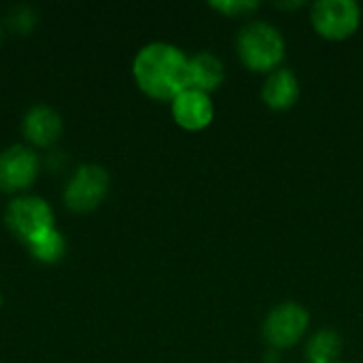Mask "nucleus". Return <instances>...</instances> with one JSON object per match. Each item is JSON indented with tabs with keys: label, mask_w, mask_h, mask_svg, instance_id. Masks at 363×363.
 Here are the masks:
<instances>
[{
	"label": "nucleus",
	"mask_w": 363,
	"mask_h": 363,
	"mask_svg": "<svg viewBox=\"0 0 363 363\" xmlns=\"http://www.w3.org/2000/svg\"><path fill=\"white\" fill-rule=\"evenodd\" d=\"M136 87L155 102H172L189 87V57L172 43H149L138 49L132 62Z\"/></svg>",
	"instance_id": "obj_1"
},
{
	"label": "nucleus",
	"mask_w": 363,
	"mask_h": 363,
	"mask_svg": "<svg viewBox=\"0 0 363 363\" xmlns=\"http://www.w3.org/2000/svg\"><path fill=\"white\" fill-rule=\"evenodd\" d=\"M236 55L240 64L257 74H270L283 66L285 38L283 32L264 19L247 21L236 36Z\"/></svg>",
	"instance_id": "obj_2"
},
{
	"label": "nucleus",
	"mask_w": 363,
	"mask_h": 363,
	"mask_svg": "<svg viewBox=\"0 0 363 363\" xmlns=\"http://www.w3.org/2000/svg\"><path fill=\"white\" fill-rule=\"evenodd\" d=\"M4 223L15 238L28 245L38 234L55 228V213L45 198L34 194H21L6 204Z\"/></svg>",
	"instance_id": "obj_3"
},
{
	"label": "nucleus",
	"mask_w": 363,
	"mask_h": 363,
	"mask_svg": "<svg viewBox=\"0 0 363 363\" xmlns=\"http://www.w3.org/2000/svg\"><path fill=\"white\" fill-rule=\"evenodd\" d=\"M108 187L111 177L106 168H102L100 164H83L70 174L62 200L70 213L87 215L104 202V198L108 196Z\"/></svg>",
	"instance_id": "obj_4"
},
{
	"label": "nucleus",
	"mask_w": 363,
	"mask_h": 363,
	"mask_svg": "<svg viewBox=\"0 0 363 363\" xmlns=\"http://www.w3.org/2000/svg\"><path fill=\"white\" fill-rule=\"evenodd\" d=\"M311 313L298 302H283L277 304L262 323V336L268 349L287 351L296 347L308 332Z\"/></svg>",
	"instance_id": "obj_5"
},
{
	"label": "nucleus",
	"mask_w": 363,
	"mask_h": 363,
	"mask_svg": "<svg viewBox=\"0 0 363 363\" xmlns=\"http://www.w3.org/2000/svg\"><path fill=\"white\" fill-rule=\"evenodd\" d=\"M311 26L325 40H347L362 26V6L355 0H319L311 4Z\"/></svg>",
	"instance_id": "obj_6"
},
{
	"label": "nucleus",
	"mask_w": 363,
	"mask_h": 363,
	"mask_svg": "<svg viewBox=\"0 0 363 363\" xmlns=\"http://www.w3.org/2000/svg\"><path fill=\"white\" fill-rule=\"evenodd\" d=\"M43 162L28 145H11L0 151V191L21 196L36 183Z\"/></svg>",
	"instance_id": "obj_7"
},
{
	"label": "nucleus",
	"mask_w": 363,
	"mask_h": 363,
	"mask_svg": "<svg viewBox=\"0 0 363 363\" xmlns=\"http://www.w3.org/2000/svg\"><path fill=\"white\" fill-rule=\"evenodd\" d=\"M170 113L185 132H202L215 119V104L208 94L187 87L170 102Z\"/></svg>",
	"instance_id": "obj_8"
},
{
	"label": "nucleus",
	"mask_w": 363,
	"mask_h": 363,
	"mask_svg": "<svg viewBox=\"0 0 363 363\" xmlns=\"http://www.w3.org/2000/svg\"><path fill=\"white\" fill-rule=\"evenodd\" d=\"M21 132H23L28 147L51 149L64 132V121L55 108H51L47 104H34L23 115Z\"/></svg>",
	"instance_id": "obj_9"
},
{
	"label": "nucleus",
	"mask_w": 363,
	"mask_h": 363,
	"mask_svg": "<svg viewBox=\"0 0 363 363\" xmlns=\"http://www.w3.org/2000/svg\"><path fill=\"white\" fill-rule=\"evenodd\" d=\"M300 100V81L291 68L281 66L270 72L262 85V102L277 113L289 111Z\"/></svg>",
	"instance_id": "obj_10"
},
{
	"label": "nucleus",
	"mask_w": 363,
	"mask_h": 363,
	"mask_svg": "<svg viewBox=\"0 0 363 363\" xmlns=\"http://www.w3.org/2000/svg\"><path fill=\"white\" fill-rule=\"evenodd\" d=\"M225 81V66L213 51H198L189 57V87L213 94Z\"/></svg>",
	"instance_id": "obj_11"
},
{
	"label": "nucleus",
	"mask_w": 363,
	"mask_h": 363,
	"mask_svg": "<svg viewBox=\"0 0 363 363\" xmlns=\"http://www.w3.org/2000/svg\"><path fill=\"white\" fill-rule=\"evenodd\" d=\"M345 349V340L336 330H317L306 342V362L308 363H338Z\"/></svg>",
	"instance_id": "obj_12"
},
{
	"label": "nucleus",
	"mask_w": 363,
	"mask_h": 363,
	"mask_svg": "<svg viewBox=\"0 0 363 363\" xmlns=\"http://www.w3.org/2000/svg\"><path fill=\"white\" fill-rule=\"evenodd\" d=\"M26 247H28V253L32 255V259H36L40 264H57L66 255V238L57 228H51V230L38 234Z\"/></svg>",
	"instance_id": "obj_13"
},
{
	"label": "nucleus",
	"mask_w": 363,
	"mask_h": 363,
	"mask_svg": "<svg viewBox=\"0 0 363 363\" xmlns=\"http://www.w3.org/2000/svg\"><path fill=\"white\" fill-rule=\"evenodd\" d=\"M208 6L223 17H251L262 4L253 0H221V2H208Z\"/></svg>",
	"instance_id": "obj_14"
},
{
	"label": "nucleus",
	"mask_w": 363,
	"mask_h": 363,
	"mask_svg": "<svg viewBox=\"0 0 363 363\" xmlns=\"http://www.w3.org/2000/svg\"><path fill=\"white\" fill-rule=\"evenodd\" d=\"M36 11L28 4H19L9 13V28L17 34H30L36 26Z\"/></svg>",
	"instance_id": "obj_15"
},
{
	"label": "nucleus",
	"mask_w": 363,
	"mask_h": 363,
	"mask_svg": "<svg viewBox=\"0 0 363 363\" xmlns=\"http://www.w3.org/2000/svg\"><path fill=\"white\" fill-rule=\"evenodd\" d=\"M274 6L277 9H300V6H304V2H277Z\"/></svg>",
	"instance_id": "obj_16"
},
{
	"label": "nucleus",
	"mask_w": 363,
	"mask_h": 363,
	"mask_svg": "<svg viewBox=\"0 0 363 363\" xmlns=\"http://www.w3.org/2000/svg\"><path fill=\"white\" fill-rule=\"evenodd\" d=\"M0 306H2V296H0Z\"/></svg>",
	"instance_id": "obj_17"
},
{
	"label": "nucleus",
	"mask_w": 363,
	"mask_h": 363,
	"mask_svg": "<svg viewBox=\"0 0 363 363\" xmlns=\"http://www.w3.org/2000/svg\"><path fill=\"white\" fill-rule=\"evenodd\" d=\"M0 36H2V26H0Z\"/></svg>",
	"instance_id": "obj_18"
},
{
	"label": "nucleus",
	"mask_w": 363,
	"mask_h": 363,
	"mask_svg": "<svg viewBox=\"0 0 363 363\" xmlns=\"http://www.w3.org/2000/svg\"><path fill=\"white\" fill-rule=\"evenodd\" d=\"M338 363H345V362H338Z\"/></svg>",
	"instance_id": "obj_19"
}]
</instances>
